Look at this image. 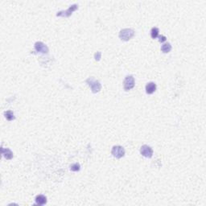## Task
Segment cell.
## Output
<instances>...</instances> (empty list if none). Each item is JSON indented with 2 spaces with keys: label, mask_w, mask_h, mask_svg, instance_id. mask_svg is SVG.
<instances>
[{
  "label": "cell",
  "mask_w": 206,
  "mask_h": 206,
  "mask_svg": "<svg viewBox=\"0 0 206 206\" xmlns=\"http://www.w3.org/2000/svg\"><path fill=\"white\" fill-rule=\"evenodd\" d=\"M86 83L90 86L91 90H92V92L94 94H96V93H98L99 91L101 90V83L95 80L94 77H90L86 80Z\"/></svg>",
  "instance_id": "cell-1"
},
{
  "label": "cell",
  "mask_w": 206,
  "mask_h": 206,
  "mask_svg": "<svg viewBox=\"0 0 206 206\" xmlns=\"http://www.w3.org/2000/svg\"><path fill=\"white\" fill-rule=\"evenodd\" d=\"M134 36V31L133 29L125 28L121 30L119 32V38L124 41L130 40Z\"/></svg>",
  "instance_id": "cell-2"
},
{
  "label": "cell",
  "mask_w": 206,
  "mask_h": 206,
  "mask_svg": "<svg viewBox=\"0 0 206 206\" xmlns=\"http://www.w3.org/2000/svg\"><path fill=\"white\" fill-rule=\"evenodd\" d=\"M77 9H78V6H77L76 4H73V5H72V6H70V7H69L68 10L57 12L56 16H57V17H69V16L72 14V12L75 11L76 10H77Z\"/></svg>",
  "instance_id": "cell-3"
},
{
  "label": "cell",
  "mask_w": 206,
  "mask_h": 206,
  "mask_svg": "<svg viewBox=\"0 0 206 206\" xmlns=\"http://www.w3.org/2000/svg\"><path fill=\"white\" fill-rule=\"evenodd\" d=\"M124 90L126 91L130 90L134 87V78L133 76H127L123 82Z\"/></svg>",
  "instance_id": "cell-4"
},
{
  "label": "cell",
  "mask_w": 206,
  "mask_h": 206,
  "mask_svg": "<svg viewBox=\"0 0 206 206\" xmlns=\"http://www.w3.org/2000/svg\"><path fill=\"white\" fill-rule=\"evenodd\" d=\"M112 155L117 159H121L125 156V150L121 146H114L111 151Z\"/></svg>",
  "instance_id": "cell-5"
},
{
  "label": "cell",
  "mask_w": 206,
  "mask_h": 206,
  "mask_svg": "<svg viewBox=\"0 0 206 206\" xmlns=\"http://www.w3.org/2000/svg\"><path fill=\"white\" fill-rule=\"evenodd\" d=\"M140 153L142 156H143L146 158H152L153 156V150L147 145H143L140 148Z\"/></svg>",
  "instance_id": "cell-6"
},
{
  "label": "cell",
  "mask_w": 206,
  "mask_h": 206,
  "mask_svg": "<svg viewBox=\"0 0 206 206\" xmlns=\"http://www.w3.org/2000/svg\"><path fill=\"white\" fill-rule=\"evenodd\" d=\"M35 49H36L37 52H42V53H48V48L42 42H36L35 43Z\"/></svg>",
  "instance_id": "cell-7"
},
{
  "label": "cell",
  "mask_w": 206,
  "mask_h": 206,
  "mask_svg": "<svg viewBox=\"0 0 206 206\" xmlns=\"http://www.w3.org/2000/svg\"><path fill=\"white\" fill-rule=\"evenodd\" d=\"M156 90V84L154 82H149L146 85V92L147 94H153Z\"/></svg>",
  "instance_id": "cell-8"
},
{
  "label": "cell",
  "mask_w": 206,
  "mask_h": 206,
  "mask_svg": "<svg viewBox=\"0 0 206 206\" xmlns=\"http://www.w3.org/2000/svg\"><path fill=\"white\" fill-rule=\"evenodd\" d=\"M2 154L6 159H11L13 158V153L9 148H3L2 147Z\"/></svg>",
  "instance_id": "cell-9"
},
{
  "label": "cell",
  "mask_w": 206,
  "mask_h": 206,
  "mask_svg": "<svg viewBox=\"0 0 206 206\" xmlns=\"http://www.w3.org/2000/svg\"><path fill=\"white\" fill-rule=\"evenodd\" d=\"M36 205H45V204L47 203V198H46V196L43 195L36 196Z\"/></svg>",
  "instance_id": "cell-10"
},
{
  "label": "cell",
  "mask_w": 206,
  "mask_h": 206,
  "mask_svg": "<svg viewBox=\"0 0 206 206\" xmlns=\"http://www.w3.org/2000/svg\"><path fill=\"white\" fill-rule=\"evenodd\" d=\"M161 50H162V52H164V53H167V52H169L172 50V45H171L169 43H164V44L162 45V47H161Z\"/></svg>",
  "instance_id": "cell-11"
},
{
  "label": "cell",
  "mask_w": 206,
  "mask_h": 206,
  "mask_svg": "<svg viewBox=\"0 0 206 206\" xmlns=\"http://www.w3.org/2000/svg\"><path fill=\"white\" fill-rule=\"evenodd\" d=\"M4 115H5V118H6L8 121H12V120L14 119V113L12 112L11 110H7V111H6V112L4 113Z\"/></svg>",
  "instance_id": "cell-12"
},
{
  "label": "cell",
  "mask_w": 206,
  "mask_h": 206,
  "mask_svg": "<svg viewBox=\"0 0 206 206\" xmlns=\"http://www.w3.org/2000/svg\"><path fill=\"white\" fill-rule=\"evenodd\" d=\"M159 29L157 28H152V31H151V36H152V39H156L159 36Z\"/></svg>",
  "instance_id": "cell-13"
},
{
  "label": "cell",
  "mask_w": 206,
  "mask_h": 206,
  "mask_svg": "<svg viewBox=\"0 0 206 206\" xmlns=\"http://www.w3.org/2000/svg\"><path fill=\"white\" fill-rule=\"evenodd\" d=\"M80 168H81V166H80V164L78 163H73V164H72L70 166V169L72 172H78L80 170Z\"/></svg>",
  "instance_id": "cell-14"
},
{
  "label": "cell",
  "mask_w": 206,
  "mask_h": 206,
  "mask_svg": "<svg viewBox=\"0 0 206 206\" xmlns=\"http://www.w3.org/2000/svg\"><path fill=\"white\" fill-rule=\"evenodd\" d=\"M158 38H159V42H161V43H163V42H164V41H166L167 40L166 36H158Z\"/></svg>",
  "instance_id": "cell-15"
}]
</instances>
